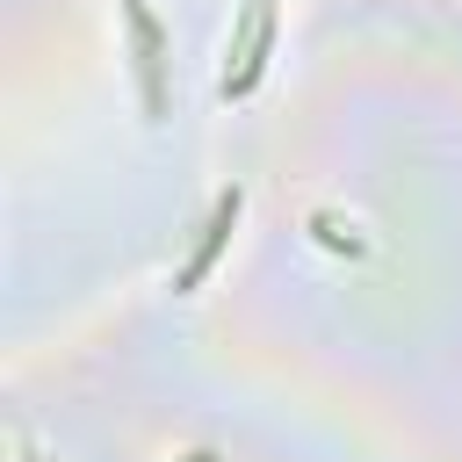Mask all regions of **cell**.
<instances>
[{
    "label": "cell",
    "instance_id": "6da1fadb",
    "mask_svg": "<svg viewBox=\"0 0 462 462\" xmlns=\"http://www.w3.org/2000/svg\"><path fill=\"white\" fill-rule=\"evenodd\" d=\"M195 462H209V455H195Z\"/></svg>",
    "mask_w": 462,
    "mask_h": 462
}]
</instances>
